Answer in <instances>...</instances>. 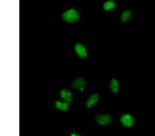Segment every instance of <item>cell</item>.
Here are the masks:
<instances>
[{
    "instance_id": "6da1fadb",
    "label": "cell",
    "mask_w": 155,
    "mask_h": 136,
    "mask_svg": "<svg viewBox=\"0 0 155 136\" xmlns=\"http://www.w3.org/2000/svg\"><path fill=\"white\" fill-rule=\"evenodd\" d=\"M62 18L67 23H75L79 20V14L76 10L72 8L65 12L62 15Z\"/></svg>"
},
{
    "instance_id": "7a4b0ae2",
    "label": "cell",
    "mask_w": 155,
    "mask_h": 136,
    "mask_svg": "<svg viewBox=\"0 0 155 136\" xmlns=\"http://www.w3.org/2000/svg\"><path fill=\"white\" fill-rule=\"evenodd\" d=\"M87 85V81L84 78H77L72 83V87L74 90H84V87Z\"/></svg>"
},
{
    "instance_id": "3957f363",
    "label": "cell",
    "mask_w": 155,
    "mask_h": 136,
    "mask_svg": "<svg viewBox=\"0 0 155 136\" xmlns=\"http://www.w3.org/2000/svg\"><path fill=\"white\" fill-rule=\"evenodd\" d=\"M96 122L101 125H106L111 122L112 117L110 114H99L96 116Z\"/></svg>"
},
{
    "instance_id": "277c9868",
    "label": "cell",
    "mask_w": 155,
    "mask_h": 136,
    "mask_svg": "<svg viewBox=\"0 0 155 136\" xmlns=\"http://www.w3.org/2000/svg\"><path fill=\"white\" fill-rule=\"evenodd\" d=\"M121 122L124 127H130L133 125L134 119L130 114H124L121 117Z\"/></svg>"
},
{
    "instance_id": "5b68a950",
    "label": "cell",
    "mask_w": 155,
    "mask_h": 136,
    "mask_svg": "<svg viewBox=\"0 0 155 136\" xmlns=\"http://www.w3.org/2000/svg\"><path fill=\"white\" fill-rule=\"evenodd\" d=\"M74 49H75L76 53L77 54L79 57L81 58H85L87 56V50L85 47L80 43L76 44L75 47H74Z\"/></svg>"
},
{
    "instance_id": "8992f818",
    "label": "cell",
    "mask_w": 155,
    "mask_h": 136,
    "mask_svg": "<svg viewBox=\"0 0 155 136\" xmlns=\"http://www.w3.org/2000/svg\"><path fill=\"white\" fill-rule=\"evenodd\" d=\"M60 96L67 103H69L72 101V93L71 91L67 90V89H64L60 91Z\"/></svg>"
},
{
    "instance_id": "52a82bcc",
    "label": "cell",
    "mask_w": 155,
    "mask_h": 136,
    "mask_svg": "<svg viewBox=\"0 0 155 136\" xmlns=\"http://www.w3.org/2000/svg\"><path fill=\"white\" fill-rule=\"evenodd\" d=\"M99 100V96L97 93H93L91 96L88 99H87V102H86V107L87 108H91L92 107L95 105V104L97 103V101Z\"/></svg>"
},
{
    "instance_id": "ba28073f",
    "label": "cell",
    "mask_w": 155,
    "mask_h": 136,
    "mask_svg": "<svg viewBox=\"0 0 155 136\" xmlns=\"http://www.w3.org/2000/svg\"><path fill=\"white\" fill-rule=\"evenodd\" d=\"M55 107L59 109V111H68L70 109V105L67 102H59V101H57L55 103Z\"/></svg>"
},
{
    "instance_id": "9c48e42d",
    "label": "cell",
    "mask_w": 155,
    "mask_h": 136,
    "mask_svg": "<svg viewBox=\"0 0 155 136\" xmlns=\"http://www.w3.org/2000/svg\"><path fill=\"white\" fill-rule=\"evenodd\" d=\"M110 88L114 93L119 91V83L116 79L112 78L110 81Z\"/></svg>"
},
{
    "instance_id": "30bf717a",
    "label": "cell",
    "mask_w": 155,
    "mask_h": 136,
    "mask_svg": "<svg viewBox=\"0 0 155 136\" xmlns=\"http://www.w3.org/2000/svg\"><path fill=\"white\" fill-rule=\"evenodd\" d=\"M116 6L115 2L112 1V0H109L107 1L104 4V8L106 11H110V10L113 9Z\"/></svg>"
},
{
    "instance_id": "8fae6325",
    "label": "cell",
    "mask_w": 155,
    "mask_h": 136,
    "mask_svg": "<svg viewBox=\"0 0 155 136\" xmlns=\"http://www.w3.org/2000/svg\"><path fill=\"white\" fill-rule=\"evenodd\" d=\"M131 16V11L130 10H126L124 11L123 13L121 14V21L122 22H126L127 20H129V19L130 18Z\"/></svg>"
},
{
    "instance_id": "7c38bea8",
    "label": "cell",
    "mask_w": 155,
    "mask_h": 136,
    "mask_svg": "<svg viewBox=\"0 0 155 136\" xmlns=\"http://www.w3.org/2000/svg\"><path fill=\"white\" fill-rule=\"evenodd\" d=\"M70 136H81V135H80L79 134H77V133H71V135Z\"/></svg>"
}]
</instances>
